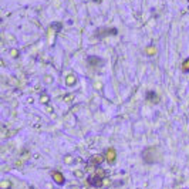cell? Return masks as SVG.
Masks as SVG:
<instances>
[{
    "label": "cell",
    "instance_id": "1",
    "mask_svg": "<svg viewBox=\"0 0 189 189\" xmlns=\"http://www.w3.org/2000/svg\"><path fill=\"white\" fill-rule=\"evenodd\" d=\"M51 176H53V179H54V182H57L59 185H63V183H64V176L61 175L60 172H53Z\"/></svg>",
    "mask_w": 189,
    "mask_h": 189
},
{
    "label": "cell",
    "instance_id": "2",
    "mask_svg": "<svg viewBox=\"0 0 189 189\" xmlns=\"http://www.w3.org/2000/svg\"><path fill=\"white\" fill-rule=\"evenodd\" d=\"M90 183L91 185H94V186H101L103 185V178H100V176H90Z\"/></svg>",
    "mask_w": 189,
    "mask_h": 189
},
{
    "label": "cell",
    "instance_id": "3",
    "mask_svg": "<svg viewBox=\"0 0 189 189\" xmlns=\"http://www.w3.org/2000/svg\"><path fill=\"white\" fill-rule=\"evenodd\" d=\"M107 161H108V163H114V161H115V151L112 148L107 152Z\"/></svg>",
    "mask_w": 189,
    "mask_h": 189
},
{
    "label": "cell",
    "instance_id": "4",
    "mask_svg": "<svg viewBox=\"0 0 189 189\" xmlns=\"http://www.w3.org/2000/svg\"><path fill=\"white\" fill-rule=\"evenodd\" d=\"M103 159H104V157H101V155H95V157H92L91 162L92 163H100V162H103Z\"/></svg>",
    "mask_w": 189,
    "mask_h": 189
},
{
    "label": "cell",
    "instance_id": "5",
    "mask_svg": "<svg viewBox=\"0 0 189 189\" xmlns=\"http://www.w3.org/2000/svg\"><path fill=\"white\" fill-rule=\"evenodd\" d=\"M95 175L97 176H100V178H104V175H105V172L103 169H100V168H98L97 169V172H95Z\"/></svg>",
    "mask_w": 189,
    "mask_h": 189
},
{
    "label": "cell",
    "instance_id": "6",
    "mask_svg": "<svg viewBox=\"0 0 189 189\" xmlns=\"http://www.w3.org/2000/svg\"><path fill=\"white\" fill-rule=\"evenodd\" d=\"M183 68H185V70H189V61L185 64V67H183Z\"/></svg>",
    "mask_w": 189,
    "mask_h": 189
}]
</instances>
